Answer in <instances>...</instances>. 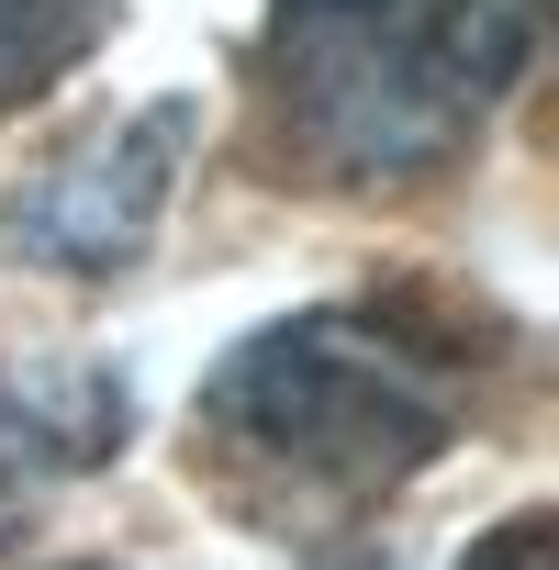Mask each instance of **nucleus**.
<instances>
[{
  "label": "nucleus",
  "instance_id": "obj_1",
  "mask_svg": "<svg viewBox=\"0 0 559 570\" xmlns=\"http://www.w3.org/2000/svg\"><path fill=\"white\" fill-rule=\"evenodd\" d=\"M459 414H470L459 347L414 336L381 303H314L246 336L202 381L190 459L268 537H336V525H370L459 436Z\"/></svg>",
  "mask_w": 559,
  "mask_h": 570
},
{
  "label": "nucleus",
  "instance_id": "obj_2",
  "mask_svg": "<svg viewBox=\"0 0 559 570\" xmlns=\"http://www.w3.org/2000/svg\"><path fill=\"white\" fill-rule=\"evenodd\" d=\"M537 57V0H268V101L303 168L403 190L448 168Z\"/></svg>",
  "mask_w": 559,
  "mask_h": 570
},
{
  "label": "nucleus",
  "instance_id": "obj_3",
  "mask_svg": "<svg viewBox=\"0 0 559 570\" xmlns=\"http://www.w3.org/2000/svg\"><path fill=\"white\" fill-rule=\"evenodd\" d=\"M190 135H202V112H190L179 90H157L146 112L90 124V135H68L35 179H12L0 224H12V246H23V257L79 268V279L135 268V257H146V235L168 224V190H179Z\"/></svg>",
  "mask_w": 559,
  "mask_h": 570
},
{
  "label": "nucleus",
  "instance_id": "obj_4",
  "mask_svg": "<svg viewBox=\"0 0 559 570\" xmlns=\"http://www.w3.org/2000/svg\"><path fill=\"white\" fill-rule=\"evenodd\" d=\"M135 425L112 358H0V548H12L68 481H90Z\"/></svg>",
  "mask_w": 559,
  "mask_h": 570
},
{
  "label": "nucleus",
  "instance_id": "obj_5",
  "mask_svg": "<svg viewBox=\"0 0 559 570\" xmlns=\"http://www.w3.org/2000/svg\"><path fill=\"white\" fill-rule=\"evenodd\" d=\"M112 23V0H0V112L57 90Z\"/></svg>",
  "mask_w": 559,
  "mask_h": 570
}]
</instances>
